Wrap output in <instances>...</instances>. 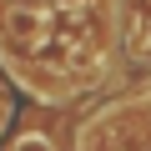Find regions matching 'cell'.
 I'll use <instances>...</instances> for the list:
<instances>
[{"label": "cell", "instance_id": "7a4b0ae2", "mask_svg": "<svg viewBox=\"0 0 151 151\" xmlns=\"http://www.w3.org/2000/svg\"><path fill=\"white\" fill-rule=\"evenodd\" d=\"M126 40L136 55H151V0H126Z\"/></svg>", "mask_w": 151, "mask_h": 151}, {"label": "cell", "instance_id": "6da1fadb", "mask_svg": "<svg viewBox=\"0 0 151 151\" xmlns=\"http://www.w3.org/2000/svg\"><path fill=\"white\" fill-rule=\"evenodd\" d=\"M0 45L20 60L40 65L50 81L76 76L96 55V20L86 5L50 0H0Z\"/></svg>", "mask_w": 151, "mask_h": 151}, {"label": "cell", "instance_id": "3957f363", "mask_svg": "<svg viewBox=\"0 0 151 151\" xmlns=\"http://www.w3.org/2000/svg\"><path fill=\"white\" fill-rule=\"evenodd\" d=\"M5 151H55V141H50L45 131H30V126H25V131H20V136L5 146Z\"/></svg>", "mask_w": 151, "mask_h": 151}]
</instances>
